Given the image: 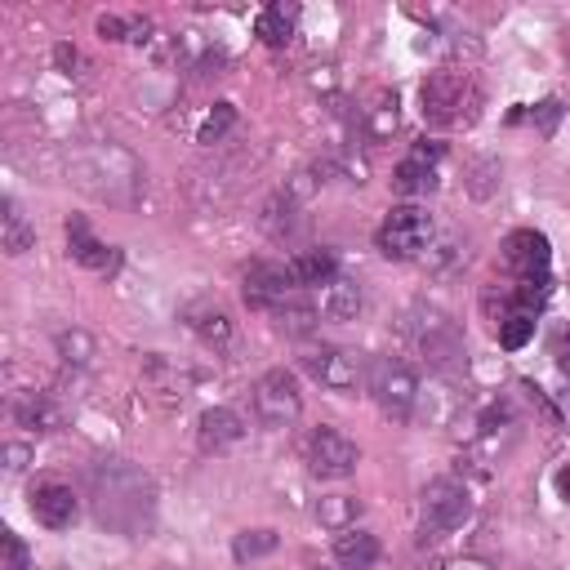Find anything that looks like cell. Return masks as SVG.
I'll use <instances>...</instances> for the list:
<instances>
[{"label":"cell","instance_id":"cell-11","mask_svg":"<svg viewBox=\"0 0 570 570\" xmlns=\"http://www.w3.org/2000/svg\"><path fill=\"white\" fill-rule=\"evenodd\" d=\"M503 258H508V267L525 281V276H548V258H552V249H548V236H543V232H534V227H517V232L503 240Z\"/></svg>","mask_w":570,"mask_h":570},{"label":"cell","instance_id":"cell-2","mask_svg":"<svg viewBox=\"0 0 570 570\" xmlns=\"http://www.w3.org/2000/svg\"><path fill=\"white\" fill-rule=\"evenodd\" d=\"M303 370H307L321 387H330V392H356L361 383H370L365 356L352 352V347H334V343L307 347V352H303Z\"/></svg>","mask_w":570,"mask_h":570},{"label":"cell","instance_id":"cell-13","mask_svg":"<svg viewBox=\"0 0 570 570\" xmlns=\"http://www.w3.org/2000/svg\"><path fill=\"white\" fill-rule=\"evenodd\" d=\"M67 249H71V258H76L80 267H89V272H111V267H116V249L102 245V240L89 232V223H85L80 214L67 218Z\"/></svg>","mask_w":570,"mask_h":570},{"label":"cell","instance_id":"cell-27","mask_svg":"<svg viewBox=\"0 0 570 570\" xmlns=\"http://www.w3.org/2000/svg\"><path fill=\"white\" fill-rule=\"evenodd\" d=\"M272 316H276V321H281V330H289V334H307V330L316 325V307H312V303H298V298L281 303Z\"/></svg>","mask_w":570,"mask_h":570},{"label":"cell","instance_id":"cell-36","mask_svg":"<svg viewBox=\"0 0 570 570\" xmlns=\"http://www.w3.org/2000/svg\"><path fill=\"white\" fill-rule=\"evenodd\" d=\"M4 459H9V468L18 472V468H27V459H31V450H27V445H4Z\"/></svg>","mask_w":570,"mask_h":570},{"label":"cell","instance_id":"cell-18","mask_svg":"<svg viewBox=\"0 0 570 570\" xmlns=\"http://www.w3.org/2000/svg\"><path fill=\"white\" fill-rule=\"evenodd\" d=\"M254 36H258L263 45H272V49L289 45V36H294V9H285V4H267V9H258V18H254Z\"/></svg>","mask_w":570,"mask_h":570},{"label":"cell","instance_id":"cell-19","mask_svg":"<svg viewBox=\"0 0 570 570\" xmlns=\"http://www.w3.org/2000/svg\"><path fill=\"white\" fill-rule=\"evenodd\" d=\"M361 120H365V134H370V138H392L396 125H401L396 94H374L370 107H361Z\"/></svg>","mask_w":570,"mask_h":570},{"label":"cell","instance_id":"cell-4","mask_svg":"<svg viewBox=\"0 0 570 570\" xmlns=\"http://www.w3.org/2000/svg\"><path fill=\"white\" fill-rule=\"evenodd\" d=\"M432 240V214L419 205H392L379 223V249L387 258H414Z\"/></svg>","mask_w":570,"mask_h":570},{"label":"cell","instance_id":"cell-8","mask_svg":"<svg viewBox=\"0 0 570 570\" xmlns=\"http://www.w3.org/2000/svg\"><path fill=\"white\" fill-rule=\"evenodd\" d=\"M468 517H472L468 485H459L450 476H436L423 485V521L432 530H459V525H468Z\"/></svg>","mask_w":570,"mask_h":570},{"label":"cell","instance_id":"cell-5","mask_svg":"<svg viewBox=\"0 0 570 570\" xmlns=\"http://www.w3.org/2000/svg\"><path fill=\"white\" fill-rule=\"evenodd\" d=\"M254 414L267 428H289L303 414V392H298V383H294L289 370H267L254 383Z\"/></svg>","mask_w":570,"mask_h":570},{"label":"cell","instance_id":"cell-1","mask_svg":"<svg viewBox=\"0 0 570 570\" xmlns=\"http://www.w3.org/2000/svg\"><path fill=\"white\" fill-rule=\"evenodd\" d=\"M94 490H98V517L102 525L120 530V534H134L151 521V508H156V490H151V476L129 468V463H102L94 472Z\"/></svg>","mask_w":570,"mask_h":570},{"label":"cell","instance_id":"cell-32","mask_svg":"<svg viewBox=\"0 0 570 570\" xmlns=\"http://www.w3.org/2000/svg\"><path fill=\"white\" fill-rule=\"evenodd\" d=\"M552 356H557V370L570 379V330H561V334L552 338Z\"/></svg>","mask_w":570,"mask_h":570},{"label":"cell","instance_id":"cell-26","mask_svg":"<svg viewBox=\"0 0 570 570\" xmlns=\"http://www.w3.org/2000/svg\"><path fill=\"white\" fill-rule=\"evenodd\" d=\"M530 334H534V312H521V307H508V312L499 316V343H503L508 352H517V347H525V343H530Z\"/></svg>","mask_w":570,"mask_h":570},{"label":"cell","instance_id":"cell-7","mask_svg":"<svg viewBox=\"0 0 570 570\" xmlns=\"http://www.w3.org/2000/svg\"><path fill=\"white\" fill-rule=\"evenodd\" d=\"M294 289H298L294 267L258 258V263H249V272H245V289H240V294H245L249 307H258V312H276L281 303L294 298Z\"/></svg>","mask_w":570,"mask_h":570},{"label":"cell","instance_id":"cell-30","mask_svg":"<svg viewBox=\"0 0 570 570\" xmlns=\"http://www.w3.org/2000/svg\"><path fill=\"white\" fill-rule=\"evenodd\" d=\"M0 548H4V570H27L31 566V552H27V543L13 530L0 534Z\"/></svg>","mask_w":570,"mask_h":570},{"label":"cell","instance_id":"cell-29","mask_svg":"<svg viewBox=\"0 0 570 570\" xmlns=\"http://www.w3.org/2000/svg\"><path fill=\"white\" fill-rule=\"evenodd\" d=\"M232 125H236V107H232V102H218V107L205 116V125H200V134H196V138H200V142H218Z\"/></svg>","mask_w":570,"mask_h":570},{"label":"cell","instance_id":"cell-28","mask_svg":"<svg viewBox=\"0 0 570 570\" xmlns=\"http://www.w3.org/2000/svg\"><path fill=\"white\" fill-rule=\"evenodd\" d=\"M58 352H62V361H71V365H85L89 356H94V338L85 334V330H62L58 338Z\"/></svg>","mask_w":570,"mask_h":570},{"label":"cell","instance_id":"cell-39","mask_svg":"<svg viewBox=\"0 0 570 570\" xmlns=\"http://www.w3.org/2000/svg\"><path fill=\"white\" fill-rule=\"evenodd\" d=\"M566 423H570V392H566Z\"/></svg>","mask_w":570,"mask_h":570},{"label":"cell","instance_id":"cell-6","mask_svg":"<svg viewBox=\"0 0 570 570\" xmlns=\"http://www.w3.org/2000/svg\"><path fill=\"white\" fill-rule=\"evenodd\" d=\"M356 463H361V450H356V441L343 436L338 428H316V432L307 436V468H312L316 476L343 481V476L356 472Z\"/></svg>","mask_w":570,"mask_h":570},{"label":"cell","instance_id":"cell-22","mask_svg":"<svg viewBox=\"0 0 570 570\" xmlns=\"http://www.w3.org/2000/svg\"><path fill=\"white\" fill-rule=\"evenodd\" d=\"M0 236H4V249H9V254H27V249L36 245L31 223L22 218L18 200H9V196H4V214H0Z\"/></svg>","mask_w":570,"mask_h":570},{"label":"cell","instance_id":"cell-37","mask_svg":"<svg viewBox=\"0 0 570 570\" xmlns=\"http://www.w3.org/2000/svg\"><path fill=\"white\" fill-rule=\"evenodd\" d=\"M557 494L570 503V463H561V468H557Z\"/></svg>","mask_w":570,"mask_h":570},{"label":"cell","instance_id":"cell-25","mask_svg":"<svg viewBox=\"0 0 570 570\" xmlns=\"http://www.w3.org/2000/svg\"><path fill=\"white\" fill-rule=\"evenodd\" d=\"M276 543H281V534L267 530V525H258V530H240V534L232 539V557H236V561H258V557L276 552Z\"/></svg>","mask_w":570,"mask_h":570},{"label":"cell","instance_id":"cell-17","mask_svg":"<svg viewBox=\"0 0 570 570\" xmlns=\"http://www.w3.org/2000/svg\"><path fill=\"white\" fill-rule=\"evenodd\" d=\"M187 325L205 338V343H227L232 338V316L218 303H191L187 307Z\"/></svg>","mask_w":570,"mask_h":570},{"label":"cell","instance_id":"cell-3","mask_svg":"<svg viewBox=\"0 0 570 570\" xmlns=\"http://www.w3.org/2000/svg\"><path fill=\"white\" fill-rule=\"evenodd\" d=\"M370 392L379 401V410L396 423H405L414 414V401H419V379L405 361H392V356H379L370 365Z\"/></svg>","mask_w":570,"mask_h":570},{"label":"cell","instance_id":"cell-15","mask_svg":"<svg viewBox=\"0 0 570 570\" xmlns=\"http://www.w3.org/2000/svg\"><path fill=\"white\" fill-rule=\"evenodd\" d=\"M334 561L343 566V570H370L374 561H379V539L370 534V530H343L338 539H334Z\"/></svg>","mask_w":570,"mask_h":570},{"label":"cell","instance_id":"cell-38","mask_svg":"<svg viewBox=\"0 0 570 570\" xmlns=\"http://www.w3.org/2000/svg\"><path fill=\"white\" fill-rule=\"evenodd\" d=\"M450 570H490V566H481V561H454Z\"/></svg>","mask_w":570,"mask_h":570},{"label":"cell","instance_id":"cell-16","mask_svg":"<svg viewBox=\"0 0 570 570\" xmlns=\"http://www.w3.org/2000/svg\"><path fill=\"white\" fill-rule=\"evenodd\" d=\"M289 267H294L298 285H334L338 281V258L330 249H303Z\"/></svg>","mask_w":570,"mask_h":570},{"label":"cell","instance_id":"cell-9","mask_svg":"<svg viewBox=\"0 0 570 570\" xmlns=\"http://www.w3.org/2000/svg\"><path fill=\"white\" fill-rule=\"evenodd\" d=\"M423 98V116L436 120V125H450V120H463V102H468V80L459 71H432L419 89Z\"/></svg>","mask_w":570,"mask_h":570},{"label":"cell","instance_id":"cell-24","mask_svg":"<svg viewBox=\"0 0 570 570\" xmlns=\"http://www.w3.org/2000/svg\"><path fill=\"white\" fill-rule=\"evenodd\" d=\"M356 517H361V499H352V494H325L316 503V521L325 530H352Z\"/></svg>","mask_w":570,"mask_h":570},{"label":"cell","instance_id":"cell-33","mask_svg":"<svg viewBox=\"0 0 570 570\" xmlns=\"http://www.w3.org/2000/svg\"><path fill=\"white\" fill-rule=\"evenodd\" d=\"M53 62H58L67 76H76V67H80V53H76L71 45H58V49H53Z\"/></svg>","mask_w":570,"mask_h":570},{"label":"cell","instance_id":"cell-21","mask_svg":"<svg viewBox=\"0 0 570 570\" xmlns=\"http://www.w3.org/2000/svg\"><path fill=\"white\" fill-rule=\"evenodd\" d=\"M13 423L18 428H36V432H53L58 428V410L40 392H27V396L13 401Z\"/></svg>","mask_w":570,"mask_h":570},{"label":"cell","instance_id":"cell-34","mask_svg":"<svg viewBox=\"0 0 570 570\" xmlns=\"http://www.w3.org/2000/svg\"><path fill=\"white\" fill-rule=\"evenodd\" d=\"M557 116H561V107H557V102H539V107H534V120H539V129H543V134H552Z\"/></svg>","mask_w":570,"mask_h":570},{"label":"cell","instance_id":"cell-23","mask_svg":"<svg viewBox=\"0 0 570 570\" xmlns=\"http://www.w3.org/2000/svg\"><path fill=\"white\" fill-rule=\"evenodd\" d=\"M321 307H325L330 321H352L361 312V285L347 281V276H338L334 285H325V303Z\"/></svg>","mask_w":570,"mask_h":570},{"label":"cell","instance_id":"cell-20","mask_svg":"<svg viewBox=\"0 0 570 570\" xmlns=\"http://www.w3.org/2000/svg\"><path fill=\"white\" fill-rule=\"evenodd\" d=\"M436 187V169L432 165H423V160H401L396 169H392V191H401V196H428Z\"/></svg>","mask_w":570,"mask_h":570},{"label":"cell","instance_id":"cell-10","mask_svg":"<svg viewBox=\"0 0 570 570\" xmlns=\"http://www.w3.org/2000/svg\"><path fill=\"white\" fill-rule=\"evenodd\" d=\"M414 338H419L423 356H428L432 365H441V370L459 365V356H463V338H459L454 321H450V316H441V312H428V316H419V330H414Z\"/></svg>","mask_w":570,"mask_h":570},{"label":"cell","instance_id":"cell-12","mask_svg":"<svg viewBox=\"0 0 570 570\" xmlns=\"http://www.w3.org/2000/svg\"><path fill=\"white\" fill-rule=\"evenodd\" d=\"M31 512H36L40 525H49V530H67V525L76 521L80 503H76L71 485H62V481H45V485L31 490Z\"/></svg>","mask_w":570,"mask_h":570},{"label":"cell","instance_id":"cell-14","mask_svg":"<svg viewBox=\"0 0 570 570\" xmlns=\"http://www.w3.org/2000/svg\"><path fill=\"white\" fill-rule=\"evenodd\" d=\"M196 436H200V450H232L240 436H245V419L236 414V410H227V405H214V410H205L200 414V428H196Z\"/></svg>","mask_w":570,"mask_h":570},{"label":"cell","instance_id":"cell-31","mask_svg":"<svg viewBox=\"0 0 570 570\" xmlns=\"http://www.w3.org/2000/svg\"><path fill=\"white\" fill-rule=\"evenodd\" d=\"M441 151H445L441 142H432V138H419V142H414V151H410V160H423V165H436V160H441Z\"/></svg>","mask_w":570,"mask_h":570},{"label":"cell","instance_id":"cell-35","mask_svg":"<svg viewBox=\"0 0 570 570\" xmlns=\"http://www.w3.org/2000/svg\"><path fill=\"white\" fill-rule=\"evenodd\" d=\"M98 31H102V36H111V40H129V36H125V31H129V27H125V22H120V18H107V13H102V18H98Z\"/></svg>","mask_w":570,"mask_h":570}]
</instances>
